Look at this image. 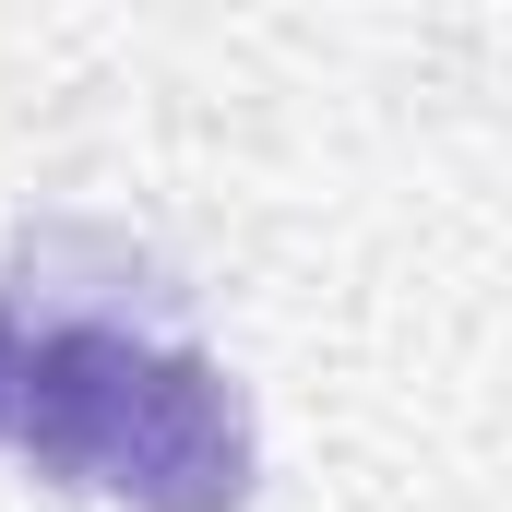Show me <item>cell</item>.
Listing matches in <instances>:
<instances>
[{
    "label": "cell",
    "mask_w": 512,
    "mask_h": 512,
    "mask_svg": "<svg viewBox=\"0 0 512 512\" xmlns=\"http://www.w3.org/2000/svg\"><path fill=\"white\" fill-rule=\"evenodd\" d=\"M12 441L60 489H108L131 512H239L251 501V393L191 346H155L120 322H60L24 346Z\"/></svg>",
    "instance_id": "cell-1"
},
{
    "label": "cell",
    "mask_w": 512,
    "mask_h": 512,
    "mask_svg": "<svg viewBox=\"0 0 512 512\" xmlns=\"http://www.w3.org/2000/svg\"><path fill=\"white\" fill-rule=\"evenodd\" d=\"M12 382H24V322L0 310V429H12Z\"/></svg>",
    "instance_id": "cell-2"
}]
</instances>
